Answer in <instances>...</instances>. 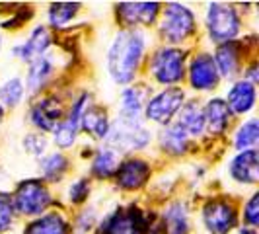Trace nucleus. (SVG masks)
Returning a JSON list of instances; mask_svg holds the SVG:
<instances>
[{
	"label": "nucleus",
	"instance_id": "nucleus-31",
	"mask_svg": "<svg viewBox=\"0 0 259 234\" xmlns=\"http://www.w3.org/2000/svg\"><path fill=\"white\" fill-rule=\"evenodd\" d=\"M78 127L76 123H72V121H68V119H63L55 129H53V141L55 144L61 148V150H66V148H70V146H74L78 139Z\"/></svg>",
	"mask_w": 259,
	"mask_h": 234
},
{
	"label": "nucleus",
	"instance_id": "nucleus-29",
	"mask_svg": "<svg viewBox=\"0 0 259 234\" xmlns=\"http://www.w3.org/2000/svg\"><path fill=\"white\" fill-rule=\"evenodd\" d=\"M80 8L78 2H53L47 10V22L55 29H63L76 18Z\"/></svg>",
	"mask_w": 259,
	"mask_h": 234
},
{
	"label": "nucleus",
	"instance_id": "nucleus-13",
	"mask_svg": "<svg viewBox=\"0 0 259 234\" xmlns=\"http://www.w3.org/2000/svg\"><path fill=\"white\" fill-rule=\"evenodd\" d=\"M152 168L150 164L143 160V158H125L123 162H119V166L115 170V185L123 191H137L143 185H146V182L150 180Z\"/></svg>",
	"mask_w": 259,
	"mask_h": 234
},
{
	"label": "nucleus",
	"instance_id": "nucleus-3",
	"mask_svg": "<svg viewBox=\"0 0 259 234\" xmlns=\"http://www.w3.org/2000/svg\"><path fill=\"white\" fill-rule=\"evenodd\" d=\"M158 31L162 41L169 47H178L191 39L197 31V16L195 12L180 2H169L160 10Z\"/></svg>",
	"mask_w": 259,
	"mask_h": 234
},
{
	"label": "nucleus",
	"instance_id": "nucleus-17",
	"mask_svg": "<svg viewBox=\"0 0 259 234\" xmlns=\"http://www.w3.org/2000/svg\"><path fill=\"white\" fill-rule=\"evenodd\" d=\"M230 178L242 185H255L259 180V156L257 150H244L238 152L230 160Z\"/></svg>",
	"mask_w": 259,
	"mask_h": 234
},
{
	"label": "nucleus",
	"instance_id": "nucleus-20",
	"mask_svg": "<svg viewBox=\"0 0 259 234\" xmlns=\"http://www.w3.org/2000/svg\"><path fill=\"white\" fill-rule=\"evenodd\" d=\"M55 76V63L49 55H41L37 59H33L27 66L26 74V92L29 94H39L43 90L51 78Z\"/></svg>",
	"mask_w": 259,
	"mask_h": 234
},
{
	"label": "nucleus",
	"instance_id": "nucleus-26",
	"mask_svg": "<svg viewBox=\"0 0 259 234\" xmlns=\"http://www.w3.org/2000/svg\"><path fill=\"white\" fill-rule=\"evenodd\" d=\"M119 154H117L113 148H109L107 144L98 148L96 154L92 158V166L90 174L98 180H109L115 176V170L119 166Z\"/></svg>",
	"mask_w": 259,
	"mask_h": 234
},
{
	"label": "nucleus",
	"instance_id": "nucleus-21",
	"mask_svg": "<svg viewBox=\"0 0 259 234\" xmlns=\"http://www.w3.org/2000/svg\"><path fill=\"white\" fill-rule=\"evenodd\" d=\"M109 125H111V121L107 115V109L94 104L88 105V109L82 113L80 123H78L80 131H84L86 135H90L96 141H105V137L109 133Z\"/></svg>",
	"mask_w": 259,
	"mask_h": 234
},
{
	"label": "nucleus",
	"instance_id": "nucleus-27",
	"mask_svg": "<svg viewBox=\"0 0 259 234\" xmlns=\"http://www.w3.org/2000/svg\"><path fill=\"white\" fill-rule=\"evenodd\" d=\"M68 158L63 152H49L39 158V174L43 182H61L68 172Z\"/></svg>",
	"mask_w": 259,
	"mask_h": 234
},
{
	"label": "nucleus",
	"instance_id": "nucleus-24",
	"mask_svg": "<svg viewBox=\"0 0 259 234\" xmlns=\"http://www.w3.org/2000/svg\"><path fill=\"white\" fill-rule=\"evenodd\" d=\"M158 143H160V148H162L166 154L182 156L187 152L191 139L185 135V131H183L176 121H171V123L162 127L160 135H158Z\"/></svg>",
	"mask_w": 259,
	"mask_h": 234
},
{
	"label": "nucleus",
	"instance_id": "nucleus-23",
	"mask_svg": "<svg viewBox=\"0 0 259 234\" xmlns=\"http://www.w3.org/2000/svg\"><path fill=\"white\" fill-rule=\"evenodd\" d=\"M176 123L185 131L189 139L201 137L205 133V113H203V105L199 104V100H185L182 109L178 111Z\"/></svg>",
	"mask_w": 259,
	"mask_h": 234
},
{
	"label": "nucleus",
	"instance_id": "nucleus-1",
	"mask_svg": "<svg viewBox=\"0 0 259 234\" xmlns=\"http://www.w3.org/2000/svg\"><path fill=\"white\" fill-rule=\"evenodd\" d=\"M146 45L148 41L141 29H121L113 37L107 49V74L117 86L135 82L143 65Z\"/></svg>",
	"mask_w": 259,
	"mask_h": 234
},
{
	"label": "nucleus",
	"instance_id": "nucleus-32",
	"mask_svg": "<svg viewBox=\"0 0 259 234\" xmlns=\"http://www.w3.org/2000/svg\"><path fill=\"white\" fill-rule=\"evenodd\" d=\"M92 191V185L88 178H78L66 187V201L70 205H82L84 201H88Z\"/></svg>",
	"mask_w": 259,
	"mask_h": 234
},
{
	"label": "nucleus",
	"instance_id": "nucleus-6",
	"mask_svg": "<svg viewBox=\"0 0 259 234\" xmlns=\"http://www.w3.org/2000/svg\"><path fill=\"white\" fill-rule=\"evenodd\" d=\"M10 197H12L14 211L22 217H31V219L43 215L53 203L51 191L41 178H29L20 182Z\"/></svg>",
	"mask_w": 259,
	"mask_h": 234
},
{
	"label": "nucleus",
	"instance_id": "nucleus-12",
	"mask_svg": "<svg viewBox=\"0 0 259 234\" xmlns=\"http://www.w3.org/2000/svg\"><path fill=\"white\" fill-rule=\"evenodd\" d=\"M65 119L63 104L55 96H43L29 107V123L43 135L53 133V129Z\"/></svg>",
	"mask_w": 259,
	"mask_h": 234
},
{
	"label": "nucleus",
	"instance_id": "nucleus-25",
	"mask_svg": "<svg viewBox=\"0 0 259 234\" xmlns=\"http://www.w3.org/2000/svg\"><path fill=\"white\" fill-rule=\"evenodd\" d=\"M162 228L164 234H189V211L183 201H174L162 213Z\"/></svg>",
	"mask_w": 259,
	"mask_h": 234
},
{
	"label": "nucleus",
	"instance_id": "nucleus-14",
	"mask_svg": "<svg viewBox=\"0 0 259 234\" xmlns=\"http://www.w3.org/2000/svg\"><path fill=\"white\" fill-rule=\"evenodd\" d=\"M212 59H214V65L219 70V76L234 80L242 72V61H244L242 43L240 41H228V43L217 45V51L212 55Z\"/></svg>",
	"mask_w": 259,
	"mask_h": 234
},
{
	"label": "nucleus",
	"instance_id": "nucleus-19",
	"mask_svg": "<svg viewBox=\"0 0 259 234\" xmlns=\"http://www.w3.org/2000/svg\"><path fill=\"white\" fill-rule=\"evenodd\" d=\"M22 234H72V224L63 213L49 211L31 219Z\"/></svg>",
	"mask_w": 259,
	"mask_h": 234
},
{
	"label": "nucleus",
	"instance_id": "nucleus-15",
	"mask_svg": "<svg viewBox=\"0 0 259 234\" xmlns=\"http://www.w3.org/2000/svg\"><path fill=\"white\" fill-rule=\"evenodd\" d=\"M226 105L232 115H247L257 102V88L255 84L247 82L244 78L234 80L232 86L226 92Z\"/></svg>",
	"mask_w": 259,
	"mask_h": 234
},
{
	"label": "nucleus",
	"instance_id": "nucleus-2",
	"mask_svg": "<svg viewBox=\"0 0 259 234\" xmlns=\"http://www.w3.org/2000/svg\"><path fill=\"white\" fill-rule=\"evenodd\" d=\"M152 141V133L146 127L143 117L117 115V119L109 125V133L105 143L113 148L117 154H127L146 148Z\"/></svg>",
	"mask_w": 259,
	"mask_h": 234
},
{
	"label": "nucleus",
	"instance_id": "nucleus-16",
	"mask_svg": "<svg viewBox=\"0 0 259 234\" xmlns=\"http://www.w3.org/2000/svg\"><path fill=\"white\" fill-rule=\"evenodd\" d=\"M51 39V31L47 27L35 26L29 31L26 41H22V43H18L14 47V57H18L24 63H31L33 59H37L41 55H47L53 43Z\"/></svg>",
	"mask_w": 259,
	"mask_h": 234
},
{
	"label": "nucleus",
	"instance_id": "nucleus-35",
	"mask_svg": "<svg viewBox=\"0 0 259 234\" xmlns=\"http://www.w3.org/2000/svg\"><path fill=\"white\" fill-rule=\"evenodd\" d=\"M244 222L249 228H257L259 224V193L253 191L244 203Z\"/></svg>",
	"mask_w": 259,
	"mask_h": 234
},
{
	"label": "nucleus",
	"instance_id": "nucleus-39",
	"mask_svg": "<svg viewBox=\"0 0 259 234\" xmlns=\"http://www.w3.org/2000/svg\"><path fill=\"white\" fill-rule=\"evenodd\" d=\"M2 121H4V107L0 105V125H2Z\"/></svg>",
	"mask_w": 259,
	"mask_h": 234
},
{
	"label": "nucleus",
	"instance_id": "nucleus-37",
	"mask_svg": "<svg viewBox=\"0 0 259 234\" xmlns=\"http://www.w3.org/2000/svg\"><path fill=\"white\" fill-rule=\"evenodd\" d=\"M94 222H96V213H94V209H84V211L78 215L76 222H74V226H72V232L76 230L78 234H86L88 230L94 228Z\"/></svg>",
	"mask_w": 259,
	"mask_h": 234
},
{
	"label": "nucleus",
	"instance_id": "nucleus-22",
	"mask_svg": "<svg viewBox=\"0 0 259 234\" xmlns=\"http://www.w3.org/2000/svg\"><path fill=\"white\" fill-rule=\"evenodd\" d=\"M203 113H205V131H208L210 135L226 133L232 113L224 102V98H210L207 104L203 105Z\"/></svg>",
	"mask_w": 259,
	"mask_h": 234
},
{
	"label": "nucleus",
	"instance_id": "nucleus-4",
	"mask_svg": "<svg viewBox=\"0 0 259 234\" xmlns=\"http://www.w3.org/2000/svg\"><path fill=\"white\" fill-rule=\"evenodd\" d=\"M187 53L180 47L162 45L148 59V74L156 84L164 88H174L185 78Z\"/></svg>",
	"mask_w": 259,
	"mask_h": 234
},
{
	"label": "nucleus",
	"instance_id": "nucleus-28",
	"mask_svg": "<svg viewBox=\"0 0 259 234\" xmlns=\"http://www.w3.org/2000/svg\"><path fill=\"white\" fill-rule=\"evenodd\" d=\"M234 148L238 152H244V150H255V146L259 143V123L255 117H249L246 119L238 129L234 133Z\"/></svg>",
	"mask_w": 259,
	"mask_h": 234
},
{
	"label": "nucleus",
	"instance_id": "nucleus-33",
	"mask_svg": "<svg viewBox=\"0 0 259 234\" xmlns=\"http://www.w3.org/2000/svg\"><path fill=\"white\" fill-rule=\"evenodd\" d=\"M47 137L41 135V133H27L26 137L22 139V146L29 156L33 158H41L45 156V150H47Z\"/></svg>",
	"mask_w": 259,
	"mask_h": 234
},
{
	"label": "nucleus",
	"instance_id": "nucleus-11",
	"mask_svg": "<svg viewBox=\"0 0 259 234\" xmlns=\"http://www.w3.org/2000/svg\"><path fill=\"white\" fill-rule=\"evenodd\" d=\"M162 6L158 2H121L115 6L117 22L127 29L150 27L158 22Z\"/></svg>",
	"mask_w": 259,
	"mask_h": 234
},
{
	"label": "nucleus",
	"instance_id": "nucleus-9",
	"mask_svg": "<svg viewBox=\"0 0 259 234\" xmlns=\"http://www.w3.org/2000/svg\"><path fill=\"white\" fill-rule=\"evenodd\" d=\"M201 221L208 234H230L238 224V211L232 201L212 197L201 209Z\"/></svg>",
	"mask_w": 259,
	"mask_h": 234
},
{
	"label": "nucleus",
	"instance_id": "nucleus-30",
	"mask_svg": "<svg viewBox=\"0 0 259 234\" xmlns=\"http://www.w3.org/2000/svg\"><path fill=\"white\" fill-rule=\"evenodd\" d=\"M24 96H26V84L20 76L6 78L0 84V105L2 107L16 109L24 102Z\"/></svg>",
	"mask_w": 259,
	"mask_h": 234
},
{
	"label": "nucleus",
	"instance_id": "nucleus-36",
	"mask_svg": "<svg viewBox=\"0 0 259 234\" xmlns=\"http://www.w3.org/2000/svg\"><path fill=\"white\" fill-rule=\"evenodd\" d=\"M90 100L92 96L88 94V92H82L80 96H78L76 100L72 102V105H70V109H68V115L65 117V119H68V121H72V123H80V117H82V113L88 109V105H90Z\"/></svg>",
	"mask_w": 259,
	"mask_h": 234
},
{
	"label": "nucleus",
	"instance_id": "nucleus-18",
	"mask_svg": "<svg viewBox=\"0 0 259 234\" xmlns=\"http://www.w3.org/2000/svg\"><path fill=\"white\" fill-rule=\"evenodd\" d=\"M150 96H152V88L148 84L125 86L121 90V96H119V115L141 117Z\"/></svg>",
	"mask_w": 259,
	"mask_h": 234
},
{
	"label": "nucleus",
	"instance_id": "nucleus-38",
	"mask_svg": "<svg viewBox=\"0 0 259 234\" xmlns=\"http://www.w3.org/2000/svg\"><path fill=\"white\" fill-rule=\"evenodd\" d=\"M238 234H257V230L255 228H249V226H242Z\"/></svg>",
	"mask_w": 259,
	"mask_h": 234
},
{
	"label": "nucleus",
	"instance_id": "nucleus-8",
	"mask_svg": "<svg viewBox=\"0 0 259 234\" xmlns=\"http://www.w3.org/2000/svg\"><path fill=\"white\" fill-rule=\"evenodd\" d=\"M183 104H185V92L182 88H178V86L164 88L148 98L143 109V119L164 127V125L171 123V119L178 115Z\"/></svg>",
	"mask_w": 259,
	"mask_h": 234
},
{
	"label": "nucleus",
	"instance_id": "nucleus-10",
	"mask_svg": "<svg viewBox=\"0 0 259 234\" xmlns=\"http://www.w3.org/2000/svg\"><path fill=\"white\" fill-rule=\"evenodd\" d=\"M185 76L189 80V86L195 92H212L219 82V70L214 65V59L210 53H197L191 57V61L187 63Z\"/></svg>",
	"mask_w": 259,
	"mask_h": 234
},
{
	"label": "nucleus",
	"instance_id": "nucleus-40",
	"mask_svg": "<svg viewBox=\"0 0 259 234\" xmlns=\"http://www.w3.org/2000/svg\"><path fill=\"white\" fill-rule=\"evenodd\" d=\"M0 47H2V39H0Z\"/></svg>",
	"mask_w": 259,
	"mask_h": 234
},
{
	"label": "nucleus",
	"instance_id": "nucleus-7",
	"mask_svg": "<svg viewBox=\"0 0 259 234\" xmlns=\"http://www.w3.org/2000/svg\"><path fill=\"white\" fill-rule=\"evenodd\" d=\"M150 226V217L143 209L129 205L107 213L98 226V234H146Z\"/></svg>",
	"mask_w": 259,
	"mask_h": 234
},
{
	"label": "nucleus",
	"instance_id": "nucleus-5",
	"mask_svg": "<svg viewBox=\"0 0 259 234\" xmlns=\"http://www.w3.org/2000/svg\"><path fill=\"white\" fill-rule=\"evenodd\" d=\"M205 27L208 39L217 45L236 41L242 31V18L232 4L224 2H210L205 14Z\"/></svg>",
	"mask_w": 259,
	"mask_h": 234
},
{
	"label": "nucleus",
	"instance_id": "nucleus-34",
	"mask_svg": "<svg viewBox=\"0 0 259 234\" xmlns=\"http://www.w3.org/2000/svg\"><path fill=\"white\" fill-rule=\"evenodd\" d=\"M14 219H16V211L12 205V197L0 191V234L12 230Z\"/></svg>",
	"mask_w": 259,
	"mask_h": 234
}]
</instances>
